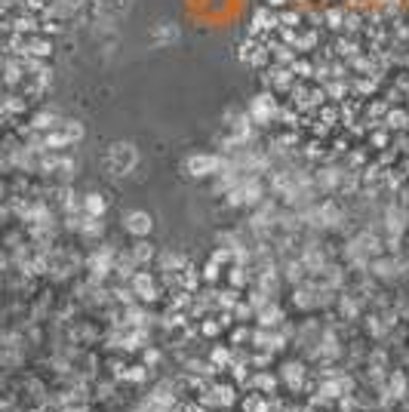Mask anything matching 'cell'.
Masks as SVG:
<instances>
[{"mask_svg":"<svg viewBox=\"0 0 409 412\" xmlns=\"http://www.w3.org/2000/svg\"><path fill=\"white\" fill-rule=\"evenodd\" d=\"M136 163H138V154H136L133 145H127V142L111 145L108 154H105V166L111 169V176H127Z\"/></svg>","mask_w":409,"mask_h":412,"instance_id":"6da1fadb","label":"cell"},{"mask_svg":"<svg viewBox=\"0 0 409 412\" xmlns=\"http://www.w3.org/2000/svg\"><path fill=\"white\" fill-rule=\"evenodd\" d=\"M185 169H188L191 176H209L213 169H219V161H216L213 154H194L185 161Z\"/></svg>","mask_w":409,"mask_h":412,"instance_id":"7a4b0ae2","label":"cell"},{"mask_svg":"<svg viewBox=\"0 0 409 412\" xmlns=\"http://www.w3.org/2000/svg\"><path fill=\"white\" fill-rule=\"evenodd\" d=\"M127 231H129V234H148V231H151V216H148V212H129V216H127Z\"/></svg>","mask_w":409,"mask_h":412,"instance_id":"3957f363","label":"cell"},{"mask_svg":"<svg viewBox=\"0 0 409 412\" xmlns=\"http://www.w3.org/2000/svg\"><path fill=\"white\" fill-rule=\"evenodd\" d=\"M176 37H179V31L173 28V25H167V28H154V43H173Z\"/></svg>","mask_w":409,"mask_h":412,"instance_id":"277c9868","label":"cell"},{"mask_svg":"<svg viewBox=\"0 0 409 412\" xmlns=\"http://www.w3.org/2000/svg\"><path fill=\"white\" fill-rule=\"evenodd\" d=\"M87 209H92V212H96V216H98V212H102V209H105V203H102V200H98V197H96V194H92V197H90V200H87Z\"/></svg>","mask_w":409,"mask_h":412,"instance_id":"5b68a950","label":"cell"}]
</instances>
